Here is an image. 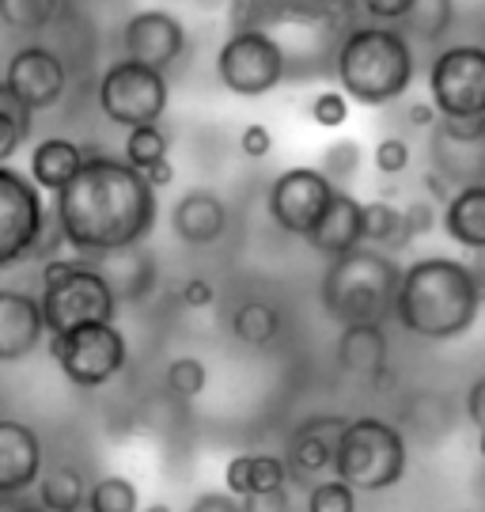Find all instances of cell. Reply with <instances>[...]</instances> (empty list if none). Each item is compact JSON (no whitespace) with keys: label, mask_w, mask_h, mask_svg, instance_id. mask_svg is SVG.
<instances>
[{"label":"cell","mask_w":485,"mask_h":512,"mask_svg":"<svg viewBox=\"0 0 485 512\" xmlns=\"http://www.w3.org/2000/svg\"><path fill=\"white\" fill-rule=\"evenodd\" d=\"M61 239L88 262L141 247L156 224V190L118 156H88L54 202Z\"/></svg>","instance_id":"1"},{"label":"cell","mask_w":485,"mask_h":512,"mask_svg":"<svg viewBox=\"0 0 485 512\" xmlns=\"http://www.w3.org/2000/svg\"><path fill=\"white\" fill-rule=\"evenodd\" d=\"M478 274L459 258H417L402 270L395 319L425 342H451L478 323L482 311Z\"/></svg>","instance_id":"2"},{"label":"cell","mask_w":485,"mask_h":512,"mask_svg":"<svg viewBox=\"0 0 485 512\" xmlns=\"http://www.w3.org/2000/svg\"><path fill=\"white\" fill-rule=\"evenodd\" d=\"M417 73L414 46L398 27L364 23L349 27L334 50V76L342 95L364 107H387L410 92Z\"/></svg>","instance_id":"3"},{"label":"cell","mask_w":485,"mask_h":512,"mask_svg":"<svg viewBox=\"0 0 485 512\" xmlns=\"http://www.w3.org/2000/svg\"><path fill=\"white\" fill-rule=\"evenodd\" d=\"M402 266L379 247H357L349 255L326 262L319 281V304L338 327L383 323L395 315Z\"/></svg>","instance_id":"4"},{"label":"cell","mask_w":485,"mask_h":512,"mask_svg":"<svg viewBox=\"0 0 485 512\" xmlns=\"http://www.w3.org/2000/svg\"><path fill=\"white\" fill-rule=\"evenodd\" d=\"M38 304H42L50 338L88 327V323H114L118 315V296L103 270L88 258H50L42 266Z\"/></svg>","instance_id":"5"},{"label":"cell","mask_w":485,"mask_h":512,"mask_svg":"<svg viewBox=\"0 0 485 512\" xmlns=\"http://www.w3.org/2000/svg\"><path fill=\"white\" fill-rule=\"evenodd\" d=\"M410 456L402 429L383 418H353L345 425L334 478L345 482L353 494H383L406 478Z\"/></svg>","instance_id":"6"},{"label":"cell","mask_w":485,"mask_h":512,"mask_svg":"<svg viewBox=\"0 0 485 512\" xmlns=\"http://www.w3.org/2000/svg\"><path fill=\"white\" fill-rule=\"evenodd\" d=\"M61 239L54 213H46L42 190L23 171L0 167V270L23 258L54 255Z\"/></svg>","instance_id":"7"},{"label":"cell","mask_w":485,"mask_h":512,"mask_svg":"<svg viewBox=\"0 0 485 512\" xmlns=\"http://www.w3.org/2000/svg\"><path fill=\"white\" fill-rule=\"evenodd\" d=\"M216 76L228 92L243 95V99L270 95L288 76L281 38L270 31H232L216 54Z\"/></svg>","instance_id":"8"},{"label":"cell","mask_w":485,"mask_h":512,"mask_svg":"<svg viewBox=\"0 0 485 512\" xmlns=\"http://www.w3.org/2000/svg\"><path fill=\"white\" fill-rule=\"evenodd\" d=\"M171 88H167V73L144 69L137 61H114L99 80V110L107 114L114 126L122 129H144L156 126L167 110Z\"/></svg>","instance_id":"9"},{"label":"cell","mask_w":485,"mask_h":512,"mask_svg":"<svg viewBox=\"0 0 485 512\" xmlns=\"http://www.w3.org/2000/svg\"><path fill=\"white\" fill-rule=\"evenodd\" d=\"M50 353H54L61 376L76 387H103L110 384L122 368H126V334L118 323H88L69 334L50 338Z\"/></svg>","instance_id":"10"},{"label":"cell","mask_w":485,"mask_h":512,"mask_svg":"<svg viewBox=\"0 0 485 512\" xmlns=\"http://www.w3.org/2000/svg\"><path fill=\"white\" fill-rule=\"evenodd\" d=\"M429 103L440 118H485V46L459 42L432 57Z\"/></svg>","instance_id":"11"},{"label":"cell","mask_w":485,"mask_h":512,"mask_svg":"<svg viewBox=\"0 0 485 512\" xmlns=\"http://www.w3.org/2000/svg\"><path fill=\"white\" fill-rule=\"evenodd\" d=\"M338 198V186L323 175V167H288L270 186V217L288 236L307 239L323 224L326 209Z\"/></svg>","instance_id":"12"},{"label":"cell","mask_w":485,"mask_h":512,"mask_svg":"<svg viewBox=\"0 0 485 512\" xmlns=\"http://www.w3.org/2000/svg\"><path fill=\"white\" fill-rule=\"evenodd\" d=\"M432 175H440L451 190L485 186V118H440L429 133Z\"/></svg>","instance_id":"13"},{"label":"cell","mask_w":485,"mask_h":512,"mask_svg":"<svg viewBox=\"0 0 485 512\" xmlns=\"http://www.w3.org/2000/svg\"><path fill=\"white\" fill-rule=\"evenodd\" d=\"M4 84L16 92V99L23 107L38 114V110H54L65 99L69 88V73H65V61L50 50V46H19L16 54L8 57V69H4Z\"/></svg>","instance_id":"14"},{"label":"cell","mask_w":485,"mask_h":512,"mask_svg":"<svg viewBox=\"0 0 485 512\" xmlns=\"http://www.w3.org/2000/svg\"><path fill=\"white\" fill-rule=\"evenodd\" d=\"M122 50L126 61H137L144 69L167 73V65H175L179 54L186 50V31L171 12L163 8H144L133 12L122 27Z\"/></svg>","instance_id":"15"},{"label":"cell","mask_w":485,"mask_h":512,"mask_svg":"<svg viewBox=\"0 0 485 512\" xmlns=\"http://www.w3.org/2000/svg\"><path fill=\"white\" fill-rule=\"evenodd\" d=\"M345 425H349V418H338V414H319V418L300 421L288 437V471L300 478H319L323 471H334Z\"/></svg>","instance_id":"16"},{"label":"cell","mask_w":485,"mask_h":512,"mask_svg":"<svg viewBox=\"0 0 485 512\" xmlns=\"http://www.w3.org/2000/svg\"><path fill=\"white\" fill-rule=\"evenodd\" d=\"M42 478V440L19 418H0V497L12 501Z\"/></svg>","instance_id":"17"},{"label":"cell","mask_w":485,"mask_h":512,"mask_svg":"<svg viewBox=\"0 0 485 512\" xmlns=\"http://www.w3.org/2000/svg\"><path fill=\"white\" fill-rule=\"evenodd\" d=\"M46 319L38 296L23 289H0V365H16L31 357L46 338Z\"/></svg>","instance_id":"18"},{"label":"cell","mask_w":485,"mask_h":512,"mask_svg":"<svg viewBox=\"0 0 485 512\" xmlns=\"http://www.w3.org/2000/svg\"><path fill=\"white\" fill-rule=\"evenodd\" d=\"M171 232L186 247H209L228 232V205L213 190H190L171 209Z\"/></svg>","instance_id":"19"},{"label":"cell","mask_w":485,"mask_h":512,"mask_svg":"<svg viewBox=\"0 0 485 512\" xmlns=\"http://www.w3.org/2000/svg\"><path fill=\"white\" fill-rule=\"evenodd\" d=\"M391 365V346L383 323H364V327H342L338 334V368L345 376H357L368 384H379Z\"/></svg>","instance_id":"20"},{"label":"cell","mask_w":485,"mask_h":512,"mask_svg":"<svg viewBox=\"0 0 485 512\" xmlns=\"http://www.w3.org/2000/svg\"><path fill=\"white\" fill-rule=\"evenodd\" d=\"M307 247L315 255H326L330 262L364 247V202H357L349 190H338L334 205L326 209L323 224L307 236Z\"/></svg>","instance_id":"21"},{"label":"cell","mask_w":485,"mask_h":512,"mask_svg":"<svg viewBox=\"0 0 485 512\" xmlns=\"http://www.w3.org/2000/svg\"><path fill=\"white\" fill-rule=\"evenodd\" d=\"M288 482V463L270 452H243V456L228 459L224 467V486L232 497H254V494H273L285 490Z\"/></svg>","instance_id":"22"},{"label":"cell","mask_w":485,"mask_h":512,"mask_svg":"<svg viewBox=\"0 0 485 512\" xmlns=\"http://www.w3.org/2000/svg\"><path fill=\"white\" fill-rule=\"evenodd\" d=\"M84 160L88 156H84V148L76 145V141H69V137H46L31 152V183L38 190H50L57 198L80 175Z\"/></svg>","instance_id":"23"},{"label":"cell","mask_w":485,"mask_h":512,"mask_svg":"<svg viewBox=\"0 0 485 512\" xmlns=\"http://www.w3.org/2000/svg\"><path fill=\"white\" fill-rule=\"evenodd\" d=\"M444 232L459 247H470L474 255L485 251V186H467L455 190L451 202L444 205Z\"/></svg>","instance_id":"24"},{"label":"cell","mask_w":485,"mask_h":512,"mask_svg":"<svg viewBox=\"0 0 485 512\" xmlns=\"http://www.w3.org/2000/svg\"><path fill=\"white\" fill-rule=\"evenodd\" d=\"M88 494H91V486L84 482V475H80L76 467H69V463L50 467L46 475L38 478V501H42L46 512L80 509V505H88Z\"/></svg>","instance_id":"25"},{"label":"cell","mask_w":485,"mask_h":512,"mask_svg":"<svg viewBox=\"0 0 485 512\" xmlns=\"http://www.w3.org/2000/svg\"><path fill=\"white\" fill-rule=\"evenodd\" d=\"M232 334L247 349H266L281 334V315L266 300H247L232 311Z\"/></svg>","instance_id":"26"},{"label":"cell","mask_w":485,"mask_h":512,"mask_svg":"<svg viewBox=\"0 0 485 512\" xmlns=\"http://www.w3.org/2000/svg\"><path fill=\"white\" fill-rule=\"evenodd\" d=\"M31 118L35 114L23 107L16 99V92L0 80V167L8 164L19 148H23V141L31 137Z\"/></svg>","instance_id":"27"},{"label":"cell","mask_w":485,"mask_h":512,"mask_svg":"<svg viewBox=\"0 0 485 512\" xmlns=\"http://www.w3.org/2000/svg\"><path fill=\"white\" fill-rule=\"evenodd\" d=\"M122 160L129 167H137L141 175H148L152 167L167 164V133L160 126H144L126 133V148H122Z\"/></svg>","instance_id":"28"},{"label":"cell","mask_w":485,"mask_h":512,"mask_svg":"<svg viewBox=\"0 0 485 512\" xmlns=\"http://www.w3.org/2000/svg\"><path fill=\"white\" fill-rule=\"evenodd\" d=\"M137 486L122 475H107L99 482H91V494H88V509L91 512H137Z\"/></svg>","instance_id":"29"},{"label":"cell","mask_w":485,"mask_h":512,"mask_svg":"<svg viewBox=\"0 0 485 512\" xmlns=\"http://www.w3.org/2000/svg\"><path fill=\"white\" fill-rule=\"evenodd\" d=\"M402 239V209L391 202H364V243L383 247Z\"/></svg>","instance_id":"30"},{"label":"cell","mask_w":485,"mask_h":512,"mask_svg":"<svg viewBox=\"0 0 485 512\" xmlns=\"http://www.w3.org/2000/svg\"><path fill=\"white\" fill-rule=\"evenodd\" d=\"M167 391L175 395V399H198L205 384H209V368L205 361L198 357H175L171 365H167Z\"/></svg>","instance_id":"31"},{"label":"cell","mask_w":485,"mask_h":512,"mask_svg":"<svg viewBox=\"0 0 485 512\" xmlns=\"http://www.w3.org/2000/svg\"><path fill=\"white\" fill-rule=\"evenodd\" d=\"M57 16V4L46 0H0V19L19 31H38Z\"/></svg>","instance_id":"32"},{"label":"cell","mask_w":485,"mask_h":512,"mask_svg":"<svg viewBox=\"0 0 485 512\" xmlns=\"http://www.w3.org/2000/svg\"><path fill=\"white\" fill-rule=\"evenodd\" d=\"M451 16H455V8L451 4H414V12H410V19H406V31L402 35L406 38H425V42H432L436 35H444L448 31Z\"/></svg>","instance_id":"33"},{"label":"cell","mask_w":485,"mask_h":512,"mask_svg":"<svg viewBox=\"0 0 485 512\" xmlns=\"http://www.w3.org/2000/svg\"><path fill=\"white\" fill-rule=\"evenodd\" d=\"M360 167V145L353 137H345V141H334V145H326L323 152V175L330 183L342 190V183H349L353 175H357Z\"/></svg>","instance_id":"34"},{"label":"cell","mask_w":485,"mask_h":512,"mask_svg":"<svg viewBox=\"0 0 485 512\" xmlns=\"http://www.w3.org/2000/svg\"><path fill=\"white\" fill-rule=\"evenodd\" d=\"M307 512H357V494L338 478L315 482L307 490Z\"/></svg>","instance_id":"35"},{"label":"cell","mask_w":485,"mask_h":512,"mask_svg":"<svg viewBox=\"0 0 485 512\" xmlns=\"http://www.w3.org/2000/svg\"><path fill=\"white\" fill-rule=\"evenodd\" d=\"M345 118H349V99L342 95V88H326V92L315 95V103H311V122L319 129H338L345 126Z\"/></svg>","instance_id":"36"},{"label":"cell","mask_w":485,"mask_h":512,"mask_svg":"<svg viewBox=\"0 0 485 512\" xmlns=\"http://www.w3.org/2000/svg\"><path fill=\"white\" fill-rule=\"evenodd\" d=\"M372 160H376V167L383 175H402L410 167V145L402 137H383L376 145V152H372Z\"/></svg>","instance_id":"37"},{"label":"cell","mask_w":485,"mask_h":512,"mask_svg":"<svg viewBox=\"0 0 485 512\" xmlns=\"http://www.w3.org/2000/svg\"><path fill=\"white\" fill-rule=\"evenodd\" d=\"M436 228V205L432 202H410L402 209V239L410 243L417 236H429Z\"/></svg>","instance_id":"38"},{"label":"cell","mask_w":485,"mask_h":512,"mask_svg":"<svg viewBox=\"0 0 485 512\" xmlns=\"http://www.w3.org/2000/svg\"><path fill=\"white\" fill-rule=\"evenodd\" d=\"M364 12L383 23V27H395V23H406L410 12H414V0H368Z\"/></svg>","instance_id":"39"},{"label":"cell","mask_w":485,"mask_h":512,"mask_svg":"<svg viewBox=\"0 0 485 512\" xmlns=\"http://www.w3.org/2000/svg\"><path fill=\"white\" fill-rule=\"evenodd\" d=\"M273 148V133L266 126H243V133H239V152L247 156V160H266Z\"/></svg>","instance_id":"40"},{"label":"cell","mask_w":485,"mask_h":512,"mask_svg":"<svg viewBox=\"0 0 485 512\" xmlns=\"http://www.w3.org/2000/svg\"><path fill=\"white\" fill-rule=\"evenodd\" d=\"M243 512H292V494L288 490H273V494L243 497Z\"/></svg>","instance_id":"41"},{"label":"cell","mask_w":485,"mask_h":512,"mask_svg":"<svg viewBox=\"0 0 485 512\" xmlns=\"http://www.w3.org/2000/svg\"><path fill=\"white\" fill-rule=\"evenodd\" d=\"M190 512H243V501L232 497L228 490H209L190 505Z\"/></svg>","instance_id":"42"},{"label":"cell","mask_w":485,"mask_h":512,"mask_svg":"<svg viewBox=\"0 0 485 512\" xmlns=\"http://www.w3.org/2000/svg\"><path fill=\"white\" fill-rule=\"evenodd\" d=\"M182 304H186V308H209V304H213V285H209V281H205V277H190V281H186V285H182Z\"/></svg>","instance_id":"43"},{"label":"cell","mask_w":485,"mask_h":512,"mask_svg":"<svg viewBox=\"0 0 485 512\" xmlns=\"http://www.w3.org/2000/svg\"><path fill=\"white\" fill-rule=\"evenodd\" d=\"M467 418L474 421V429L485 433V376H478V380L467 387Z\"/></svg>","instance_id":"44"},{"label":"cell","mask_w":485,"mask_h":512,"mask_svg":"<svg viewBox=\"0 0 485 512\" xmlns=\"http://www.w3.org/2000/svg\"><path fill=\"white\" fill-rule=\"evenodd\" d=\"M406 118H410L414 126H429V129L436 126V122H440V114H436V107H432V103H414Z\"/></svg>","instance_id":"45"},{"label":"cell","mask_w":485,"mask_h":512,"mask_svg":"<svg viewBox=\"0 0 485 512\" xmlns=\"http://www.w3.org/2000/svg\"><path fill=\"white\" fill-rule=\"evenodd\" d=\"M144 179H148V186H152V190H160V186H171V183H175V167H171V160H167V164L152 167Z\"/></svg>","instance_id":"46"},{"label":"cell","mask_w":485,"mask_h":512,"mask_svg":"<svg viewBox=\"0 0 485 512\" xmlns=\"http://www.w3.org/2000/svg\"><path fill=\"white\" fill-rule=\"evenodd\" d=\"M425 186H429V194H432V198H440V202H444V205H448V202H451V194H455V190H451V186L444 183L440 175H432V171H429V175H425Z\"/></svg>","instance_id":"47"},{"label":"cell","mask_w":485,"mask_h":512,"mask_svg":"<svg viewBox=\"0 0 485 512\" xmlns=\"http://www.w3.org/2000/svg\"><path fill=\"white\" fill-rule=\"evenodd\" d=\"M470 270H474V274H478V285H482V293H485V251H482V255H478V262H474V266H470Z\"/></svg>","instance_id":"48"},{"label":"cell","mask_w":485,"mask_h":512,"mask_svg":"<svg viewBox=\"0 0 485 512\" xmlns=\"http://www.w3.org/2000/svg\"><path fill=\"white\" fill-rule=\"evenodd\" d=\"M141 512H175L171 505H163V501H152V505H144Z\"/></svg>","instance_id":"49"},{"label":"cell","mask_w":485,"mask_h":512,"mask_svg":"<svg viewBox=\"0 0 485 512\" xmlns=\"http://www.w3.org/2000/svg\"><path fill=\"white\" fill-rule=\"evenodd\" d=\"M478 448H482V456H485V433H482V440H478Z\"/></svg>","instance_id":"50"},{"label":"cell","mask_w":485,"mask_h":512,"mask_svg":"<svg viewBox=\"0 0 485 512\" xmlns=\"http://www.w3.org/2000/svg\"><path fill=\"white\" fill-rule=\"evenodd\" d=\"M72 512H91V509H88V505H80V509H72Z\"/></svg>","instance_id":"51"}]
</instances>
